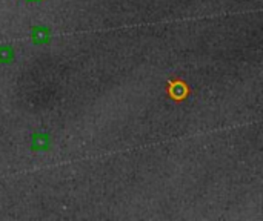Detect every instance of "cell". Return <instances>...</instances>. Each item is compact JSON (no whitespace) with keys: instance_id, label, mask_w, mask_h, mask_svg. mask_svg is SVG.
<instances>
[{"instance_id":"obj_1","label":"cell","mask_w":263,"mask_h":221,"mask_svg":"<svg viewBox=\"0 0 263 221\" xmlns=\"http://www.w3.org/2000/svg\"><path fill=\"white\" fill-rule=\"evenodd\" d=\"M166 92L174 102L182 103L191 94V88L182 79H172L166 85Z\"/></svg>"},{"instance_id":"obj_3","label":"cell","mask_w":263,"mask_h":221,"mask_svg":"<svg viewBox=\"0 0 263 221\" xmlns=\"http://www.w3.org/2000/svg\"><path fill=\"white\" fill-rule=\"evenodd\" d=\"M31 40L32 43L36 45H45L49 42L51 39V29L48 26H40V25H36L31 28Z\"/></svg>"},{"instance_id":"obj_4","label":"cell","mask_w":263,"mask_h":221,"mask_svg":"<svg viewBox=\"0 0 263 221\" xmlns=\"http://www.w3.org/2000/svg\"><path fill=\"white\" fill-rule=\"evenodd\" d=\"M15 59V51L9 45H0V65L11 63Z\"/></svg>"},{"instance_id":"obj_2","label":"cell","mask_w":263,"mask_h":221,"mask_svg":"<svg viewBox=\"0 0 263 221\" xmlns=\"http://www.w3.org/2000/svg\"><path fill=\"white\" fill-rule=\"evenodd\" d=\"M29 146L34 152H45L51 147V137L46 132H37L31 137Z\"/></svg>"},{"instance_id":"obj_5","label":"cell","mask_w":263,"mask_h":221,"mask_svg":"<svg viewBox=\"0 0 263 221\" xmlns=\"http://www.w3.org/2000/svg\"><path fill=\"white\" fill-rule=\"evenodd\" d=\"M28 3H40V2H43V0H26Z\"/></svg>"}]
</instances>
